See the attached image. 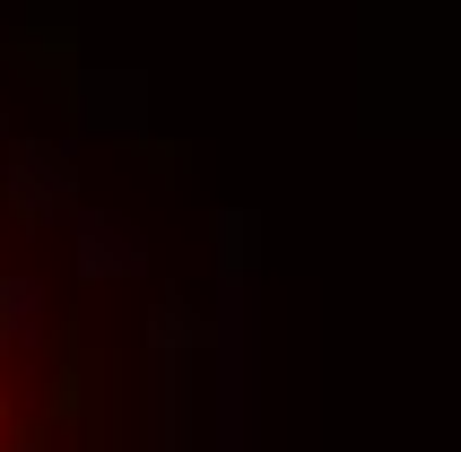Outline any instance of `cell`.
Listing matches in <instances>:
<instances>
[{"instance_id":"obj_1","label":"cell","mask_w":461,"mask_h":452,"mask_svg":"<svg viewBox=\"0 0 461 452\" xmlns=\"http://www.w3.org/2000/svg\"><path fill=\"white\" fill-rule=\"evenodd\" d=\"M61 392H70L61 304L0 201V452H61Z\"/></svg>"}]
</instances>
